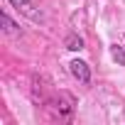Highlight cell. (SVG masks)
I'll use <instances>...</instances> for the list:
<instances>
[{
	"label": "cell",
	"instance_id": "6da1fadb",
	"mask_svg": "<svg viewBox=\"0 0 125 125\" xmlns=\"http://www.w3.org/2000/svg\"><path fill=\"white\" fill-rule=\"evenodd\" d=\"M8 3L20 12V15H25V17H30L32 22H42L44 20V15L34 8V3H32V0H8Z\"/></svg>",
	"mask_w": 125,
	"mask_h": 125
},
{
	"label": "cell",
	"instance_id": "7a4b0ae2",
	"mask_svg": "<svg viewBox=\"0 0 125 125\" xmlns=\"http://www.w3.org/2000/svg\"><path fill=\"white\" fill-rule=\"evenodd\" d=\"M69 69H71V74H74V79H76L79 83H83V86H88V83H91V69H88L86 61L74 59L71 64H69Z\"/></svg>",
	"mask_w": 125,
	"mask_h": 125
},
{
	"label": "cell",
	"instance_id": "3957f363",
	"mask_svg": "<svg viewBox=\"0 0 125 125\" xmlns=\"http://www.w3.org/2000/svg\"><path fill=\"white\" fill-rule=\"evenodd\" d=\"M64 47H66L69 52H81V49H83V37H79V34L71 32V34L64 39Z\"/></svg>",
	"mask_w": 125,
	"mask_h": 125
},
{
	"label": "cell",
	"instance_id": "277c9868",
	"mask_svg": "<svg viewBox=\"0 0 125 125\" xmlns=\"http://www.w3.org/2000/svg\"><path fill=\"white\" fill-rule=\"evenodd\" d=\"M0 22H3V30H5L8 34H15V37H17V34H22V32H20V27L10 20V15H8V12H3V15H0Z\"/></svg>",
	"mask_w": 125,
	"mask_h": 125
},
{
	"label": "cell",
	"instance_id": "5b68a950",
	"mask_svg": "<svg viewBox=\"0 0 125 125\" xmlns=\"http://www.w3.org/2000/svg\"><path fill=\"white\" fill-rule=\"evenodd\" d=\"M110 56H113V61H118L120 66H125V49H123V47L110 44Z\"/></svg>",
	"mask_w": 125,
	"mask_h": 125
}]
</instances>
